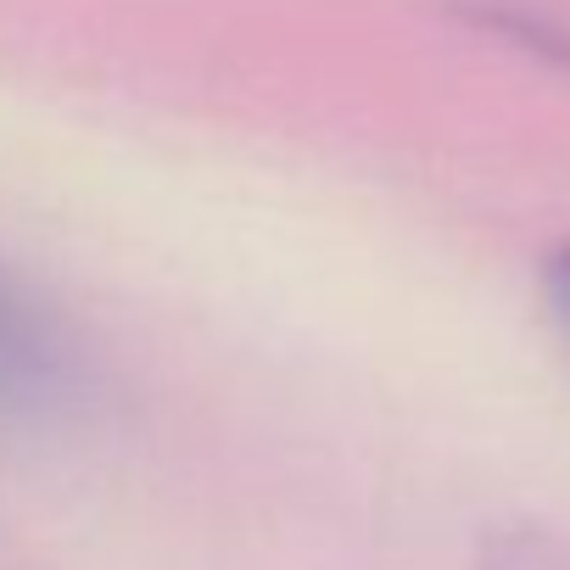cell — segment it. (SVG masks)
Listing matches in <instances>:
<instances>
[{
    "mask_svg": "<svg viewBox=\"0 0 570 570\" xmlns=\"http://www.w3.org/2000/svg\"><path fill=\"white\" fill-rule=\"evenodd\" d=\"M68 381L73 358L57 325L12 285H0V403H51Z\"/></svg>",
    "mask_w": 570,
    "mask_h": 570,
    "instance_id": "cell-1",
    "label": "cell"
},
{
    "mask_svg": "<svg viewBox=\"0 0 570 570\" xmlns=\"http://www.w3.org/2000/svg\"><path fill=\"white\" fill-rule=\"evenodd\" d=\"M548 292H553V308H559V320L570 325V246L548 263Z\"/></svg>",
    "mask_w": 570,
    "mask_h": 570,
    "instance_id": "cell-2",
    "label": "cell"
}]
</instances>
